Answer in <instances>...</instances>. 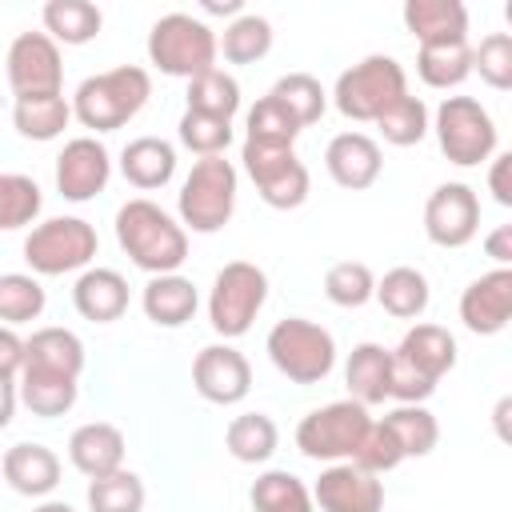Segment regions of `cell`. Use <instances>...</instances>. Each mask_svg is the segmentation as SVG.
Masks as SVG:
<instances>
[{
  "instance_id": "obj_32",
  "label": "cell",
  "mask_w": 512,
  "mask_h": 512,
  "mask_svg": "<svg viewBox=\"0 0 512 512\" xmlns=\"http://www.w3.org/2000/svg\"><path fill=\"white\" fill-rule=\"evenodd\" d=\"M416 72L428 88H460L472 76V44L468 40H440V44H420L416 52Z\"/></svg>"
},
{
  "instance_id": "obj_29",
  "label": "cell",
  "mask_w": 512,
  "mask_h": 512,
  "mask_svg": "<svg viewBox=\"0 0 512 512\" xmlns=\"http://www.w3.org/2000/svg\"><path fill=\"white\" fill-rule=\"evenodd\" d=\"M80 396V384L72 376H60V372H44V368H28L20 372V404L32 412V416H44V420H56L64 412H72Z\"/></svg>"
},
{
  "instance_id": "obj_45",
  "label": "cell",
  "mask_w": 512,
  "mask_h": 512,
  "mask_svg": "<svg viewBox=\"0 0 512 512\" xmlns=\"http://www.w3.org/2000/svg\"><path fill=\"white\" fill-rule=\"evenodd\" d=\"M176 136L196 156H224V148L232 144V120H216V116L184 108V116L176 124Z\"/></svg>"
},
{
  "instance_id": "obj_16",
  "label": "cell",
  "mask_w": 512,
  "mask_h": 512,
  "mask_svg": "<svg viewBox=\"0 0 512 512\" xmlns=\"http://www.w3.org/2000/svg\"><path fill=\"white\" fill-rule=\"evenodd\" d=\"M312 504L320 512H380L384 508V484L356 468L352 460L328 464L320 480L312 484Z\"/></svg>"
},
{
  "instance_id": "obj_10",
  "label": "cell",
  "mask_w": 512,
  "mask_h": 512,
  "mask_svg": "<svg viewBox=\"0 0 512 512\" xmlns=\"http://www.w3.org/2000/svg\"><path fill=\"white\" fill-rule=\"evenodd\" d=\"M372 416L364 404L356 400H332L324 408H312L300 424H296V448L308 460H328V464H344L352 460V452L360 448L364 432H368Z\"/></svg>"
},
{
  "instance_id": "obj_24",
  "label": "cell",
  "mask_w": 512,
  "mask_h": 512,
  "mask_svg": "<svg viewBox=\"0 0 512 512\" xmlns=\"http://www.w3.org/2000/svg\"><path fill=\"white\" fill-rule=\"evenodd\" d=\"M388 376H392V352L384 344H356L348 352V364H344V384H348V400L372 408V404H384L388 400Z\"/></svg>"
},
{
  "instance_id": "obj_21",
  "label": "cell",
  "mask_w": 512,
  "mask_h": 512,
  "mask_svg": "<svg viewBox=\"0 0 512 512\" xmlns=\"http://www.w3.org/2000/svg\"><path fill=\"white\" fill-rule=\"evenodd\" d=\"M392 356L440 384L456 368V336L440 324H412L404 332V340L392 348Z\"/></svg>"
},
{
  "instance_id": "obj_17",
  "label": "cell",
  "mask_w": 512,
  "mask_h": 512,
  "mask_svg": "<svg viewBox=\"0 0 512 512\" xmlns=\"http://www.w3.org/2000/svg\"><path fill=\"white\" fill-rule=\"evenodd\" d=\"M512 316V268H492L460 292V320L476 336H496Z\"/></svg>"
},
{
  "instance_id": "obj_18",
  "label": "cell",
  "mask_w": 512,
  "mask_h": 512,
  "mask_svg": "<svg viewBox=\"0 0 512 512\" xmlns=\"http://www.w3.org/2000/svg\"><path fill=\"white\" fill-rule=\"evenodd\" d=\"M324 168L328 176L348 188V192H364L380 180V168H384V152L380 144L368 136V132H340L328 140L324 148Z\"/></svg>"
},
{
  "instance_id": "obj_23",
  "label": "cell",
  "mask_w": 512,
  "mask_h": 512,
  "mask_svg": "<svg viewBox=\"0 0 512 512\" xmlns=\"http://www.w3.org/2000/svg\"><path fill=\"white\" fill-rule=\"evenodd\" d=\"M140 308L144 316L156 324V328H184L196 308H200V292L188 276L180 272H168V276H152L144 284V296H140Z\"/></svg>"
},
{
  "instance_id": "obj_20",
  "label": "cell",
  "mask_w": 512,
  "mask_h": 512,
  "mask_svg": "<svg viewBox=\"0 0 512 512\" xmlns=\"http://www.w3.org/2000/svg\"><path fill=\"white\" fill-rule=\"evenodd\" d=\"M72 304L92 324H112L128 312V280L116 268H84L72 284Z\"/></svg>"
},
{
  "instance_id": "obj_37",
  "label": "cell",
  "mask_w": 512,
  "mask_h": 512,
  "mask_svg": "<svg viewBox=\"0 0 512 512\" xmlns=\"http://www.w3.org/2000/svg\"><path fill=\"white\" fill-rule=\"evenodd\" d=\"M244 128H248L244 140H248V144H260V148H292L296 136L304 132V128L292 120V112H288L280 100H272V96H260V100L248 108Z\"/></svg>"
},
{
  "instance_id": "obj_33",
  "label": "cell",
  "mask_w": 512,
  "mask_h": 512,
  "mask_svg": "<svg viewBox=\"0 0 512 512\" xmlns=\"http://www.w3.org/2000/svg\"><path fill=\"white\" fill-rule=\"evenodd\" d=\"M248 500H252V512H316L312 488H308L300 476L284 472V468L260 472V476L252 480Z\"/></svg>"
},
{
  "instance_id": "obj_25",
  "label": "cell",
  "mask_w": 512,
  "mask_h": 512,
  "mask_svg": "<svg viewBox=\"0 0 512 512\" xmlns=\"http://www.w3.org/2000/svg\"><path fill=\"white\" fill-rule=\"evenodd\" d=\"M120 172L140 192L164 188L176 176V148L168 140H160V136H136L120 152Z\"/></svg>"
},
{
  "instance_id": "obj_50",
  "label": "cell",
  "mask_w": 512,
  "mask_h": 512,
  "mask_svg": "<svg viewBox=\"0 0 512 512\" xmlns=\"http://www.w3.org/2000/svg\"><path fill=\"white\" fill-rule=\"evenodd\" d=\"M484 252L496 260V268H508L512 264V224H500L484 236Z\"/></svg>"
},
{
  "instance_id": "obj_4",
  "label": "cell",
  "mask_w": 512,
  "mask_h": 512,
  "mask_svg": "<svg viewBox=\"0 0 512 512\" xmlns=\"http://www.w3.org/2000/svg\"><path fill=\"white\" fill-rule=\"evenodd\" d=\"M400 96H408L404 64L384 52H372V56L356 60L352 68H344L332 88V104L340 108V116L360 120V124H372Z\"/></svg>"
},
{
  "instance_id": "obj_43",
  "label": "cell",
  "mask_w": 512,
  "mask_h": 512,
  "mask_svg": "<svg viewBox=\"0 0 512 512\" xmlns=\"http://www.w3.org/2000/svg\"><path fill=\"white\" fill-rule=\"evenodd\" d=\"M372 124L380 128V136H384L388 144L412 148V144H420V140L428 136V108H424L420 96H400V100L388 104Z\"/></svg>"
},
{
  "instance_id": "obj_28",
  "label": "cell",
  "mask_w": 512,
  "mask_h": 512,
  "mask_svg": "<svg viewBox=\"0 0 512 512\" xmlns=\"http://www.w3.org/2000/svg\"><path fill=\"white\" fill-rule=\"evenodd\" d=\"M24 364L80 380V372H84V344L68 328H36L24 340Z\"/></svg>"
},
{
  "instance_id": "obj_42",
  "label": "cell",
  "mask_w": 512,
  "mask_h": 512,
  "mask_svg": "<svg viewBox=\"0 0 512 512\" xmlns=\"http://www.w3.org/2000/svg\"><path fill=\"white\" fill-rule=\"evenodd\" d=\"M88 512H144V480L128 468L88 480Z\"/></svg>"
},
{
  "instance_id": "obj_3",
  "label": "cell",
  "mask_w": 512,
  "mask_h": 512,
  "mask_svg": "<svg viewBox=\"0 0 512 512\" xmlns=\"http://www.w3.org/2000/svg\"><path fill=\"white\" fill-rule=\"evenodd\" d=\"M236 188H240V176L232 168V160L224 156H200L192 164V172L184 176L180 184V196H176V208H180V228L188 232H220L232 212H236Z\"/></svg>"
},
{
  "instance_id": "obj_5",
  "label": "cell",
  "mask_w": 512,
  "mask_h": 512,
  "mask_svg": "<svg viewBox=\"0 0 512 512\" xmlns=\"http://www.w3.org/2000/svg\"><path fill=\"white\" fill-rule=\"evenodd\" d=\"M264 352L276 364V372L288 376L292 384H320L336 368L332 332L324 324H316V320H304V316L276 320L268 340H264Z\"/></svg>"
},
{
  "instance_id": "obj_14",
  "label": "cell",
  "mask_w": 512,
  "mask_h": 512,
  "mask_svg": "<svg viewBox=\"0 0 512 512\" xmlns=\"http://www.w3.org/2000/svg\"><path fill=\"white\" fill-rule=\"evenodd\" d=\"M192 388L208 404H220V408L240 404L252 392V364L232 344H208L192 360Z\"/></svg>"
},
{
  "instance_id": "obj_15",
  "label": "cell",
  "mask_w": 512,
  "mask_h": 512,
  "mask_svg": "<svg viewBox=\"0 0 512 512\" xmlns=\"http://www.w3.org/2000/svg\"><path fill=\"white\" fill-rule=\"evenodd\" d=\"M112 180V156L96 136H76L56 156V192L72 204L100 196Z\"/></svg>"
},
{
  "instance_id": "obj_39",
  "label": "cell",
  "mask_w": 512,
  "mask_h": 512,
  "mask_svg": "<svg viewBox=\"0 0 512 512\" xmlns=\"http://www.w3.org/2000/svg\"><path fill=\"white\" fill-rule=\"evenodd\" d=\"M44 304H48V296L32 272H4L0 276V324L4 328L40 320Z\"/></svg>"
},
{
  "instance_id": "obj_7",
  "label": "cell",
  "mask_w": 512,
  "mask_h": 512,
  "mask_svg": "<svg viewBox=\"0 0 512 512\" xmlns=\"http://www.w3.org/2000/svg\"><path fill=\"white\" fill-rule=\"evenodd\" d=\"M96 248H100V236L80 216H52L24 236V260H28L32 276L84 272V268H92Z\"/></svg>"
},
{
  "instance_id": "obj_31",
  "label": "cell",
  "mask_w": 512,
  "mask_h": 512,
  "mask_svg": "<svg viewBox=\"0 0 512 512\" xmlns=\"http://www.w3.org/2000/svg\"><path fill=\"white\" fill-rule=\"evenodd\" d=\"M40 20H44V32L56 44H68V48L96 40V32L104 24V16L92 0H48L40 8Z\"/></svg>"
},
{
  "instance_id": "obj_53",
  "label": "cell",
  "mask_w": 512,
  "mask_h": 512,
  "mask_svg": "<svg viewBox=\"0 0 512 512\" xmlns=\"http://www.w3.org/2000/svg\"><path fill=\"white\" fill-rule=\"evenodd\" d=\"M32 512H76L72 504H64V500H44V504H36Z\"/></svg>"
},
{
  "instance_id": "obj_30",
  "label": "cell",
  "mask_w": 512,
  "mask_h": 512,
  "mask_svg": "<svg viewBox=\"0 0 512 512\" xmlns=\"http://www.w3.org/2000/svg\"><path fill=\"white\" fill-rule=\"evenodd\" d=\"M276 444H280V428L264 412H240L224 428V448L240 464H264V460H272Z\"/></svg>"
},
{
  "instance_id": "obj_2",
  "label": "cell",
  "mask_w": 512,
  "mask_h": 512,
  "mask_svg": "<svg viewBox=\"0 0 512 512\" xmlns=\"http://www.w3.org/2000/svg\"><path fill=\"white\" fill-rule=\"evenodd\" d=\"M148 96H152V76L140 64H120L80 80L72 96V116L92 132H116L148 104Z\"/></svg>"
},
{
  "instance_id": "obj_35",
  "label": "cell",
  "mask_w": 512,
  "mask_h": 512,
  "mask_svg": "<svg viewBox=\"0 0 512 512\" xmlns=\"http://www.w3.org/2000/svg\"><path fill=\"white\" fill-rule=\"evenodd\" d=\"M216 48L224 52L228 64H256L272 52V24L256 12H240L220 36H216Z\"/></svg>"
},
{
  "instance_id": "obj_8",
  "label": "cell",
  "mask_w": 512,
  "mask_h": 512,
  "mask_svg": "<svg viewBox=\"0 0 512 512\" xmlns=\"http://www.w3.org/2000/svg\"><path fill=\"white\" fill-rule=\"evenodd\" d=\"M428 128H436V144L456 168H476L496 156V120L472 96H444Z\"/></svg>"
},
{
  "instance_id": "obj_12",
  "label": "cell",
  "mask_w": 512,
  "mask_h": 512,
  "mask_svg": "<svg viewBox=\"0 0 512 512\" xmlns=\"http://www.w3.org/2000/svg\"><path fill=\"white\" fill-rule=\"evenodd\" d=\"M240 160H244V172L252 176V184L268 208L288 212V208H300L308 200V168L296 156V148H260V144L244 140Z\"/></svg>"
},
{
  "instance_id": "obj_51",
  "label": "cell",
  "mask_w": 512,
  "mask_h": 512,
  "mask_svg": "<svg viewBox=\"0 0 512 512\" xmlns=\"http://www.w3.org/2000/svg\"><path fill=\"white\" fill-rule=\"evenodd\" d=\"M16 400H20V392H16V380H4V376H0V428H8V424H12Z\"/></svg>"
},
{
  "instance_id": "obj_49",
  "label": "cell",
  "mask_w": 512,
  "mask_h": 512,
  "mask_svg": "<svg viewBox=\"0 0 512 512\" xmlns=\"http://www.w3.org/2000/svg\"><path fill=\"white\" fill-rule=\"evenodd\" d=\"M20 372H24V340L16 336V328L0 324V376L16 380Z\"/></svg>"
},
{
  "instance_id": "obj_26",
  "label": "cell",
  "mask_w": 512,
  "mask_h": 512,
  "mask_svg": "<svg viewBox=\"0 0 512 512\" xmlns=\"http://www.w3.org/2000/svg\"><path fill=\"white\" fill-rule=\"evenodd\" d=\"M400 16L420 44L468 40V8L460 0H408Z\"/></svg>"
},
{
  "instance_id": "obj_11",
  "label": "cell",
  "mask_w": 512,
  "mask_h": 512,
  "mask_svg": "<svg viewBox=\"0 0 512 512\" xmlns=\"http://www.w3.org/2000/svg\"><path fill=\"white\" fill-rule=\"evenodd\" d=\"M4 76H8V88H12L16 100L60 96V88H64V56H60V44L48 32H20L8 44Z\"/></svg>"
},
{
  "instance_id": "obj_6",
  "label": "cell",
  "mask_w": 512,
  "mask_h": 512,
  "mask_svg": "<svg viewBox=\"0 0 512 512\" xmlns=\"http://www.w3.org/2000/svg\"><path fill=\"white\" fill-rule=\"evenodd\" d=\"M216 32L192 16V12H168L148 32V60L164 76L192 80L208 68H216Z\"/></svg>"
},
{
  "instance_id": "obj_48",
  "label": "cell",
  "mask_w": 512,
  "mask_h": 512,
  "mask_svg": "<svg viewBox=\"0 0 512 512\" xmlns=\"http://www.w3.org/2000/svg\"><path fill=\"white\" fill-rule=\"evenodd\" d=\"M488 192L500 208H512V152H496L488 160Z\"/></svg>"
},
{
  "instance_id": "obj_22",
  "label": "cell",
  "mask_w": 512,
  "mask_h": 512,
  "mask_svg": "<svg viewBox=\"0 0 512 512\" xmlns=\"http://www.w3.org/2000/svg\"><path fill=\"white\" fill-rule=\"evenodd\" d=\"M0 472L12 492L40 500L60 484V456L44 444H12L0 460Z\"/></svg>"
},
{
  "instance_id": "obj_27",
  "label": "cell",
  "mask_w": 512,
  "mask_h": 512,
  "mask_svg": "<svg viewBox=\"0 0 512 512\" xmlns=\"http://www.w3.org/2000/svg\"><path fill=\"white\" fill-rule=\"evenodd\" d=\"M372 300H380V308L396 320H416V316H424V308L432 300V288H428V276L420 268L396 264L376 280Z\"/></svg>"
},
{
  "instance_id": "obj_9",
  "label": "cell",
  "mask_w": 512,
  "mask_h": 512,
  "mask_svg": "<svg viewBox=\"0 0 512 512\" xmlns=\"http://www.w3.org/2000/svg\"><path fill=\"white\" fill-rule=\"evenodd\" d=\"M268 300V276L252 260H228L208 292V324L216 336L236 340L252 328L256 312Z\"/></svg>"
},
{
  "instance_id": "obj_38",
  "label": "cell",
  "mask_w": 512,
  "mask_h": 512,
  "mask_svg": "<svg viewBox=\"0 0 512 512\" xmlns=\"http://www.w3.org/2000/svg\"><path fill=\"white\" fill-rule=\"evenodd\" d=\"M384 424H388V432L396 436L404 460H408V456H428V452L436 448V440H440V424H436V416H432L424 404H396V408L384 416Z\"/></svg>"
},
{
  "instance_id": "obj_41",
  "label": "cell",
  "mask_w": 512,
  "mask_h": 512,
  "mask_svg": "<svg viewBox=\"0 0 512 512\" xmlns=\"http://www.w3.org/2000/svg\"><path fill=\"white\" fill-rule=\"evenodd\" d=\"M44 208L40 184L24 172H0V232H16L32 224Z\"/></svg>"
},
{
  "instance_id": "obj_52",
  "label": "cell",
  "mask_w": 512,
  "mask_h": 512,
  "mask_svg": "<svg viewBox=\"0 0 512 512\" xmlns=\"http://www.w3.org/2000/svg\"><path fill=\"white\" fill-rule=\"evenodd\" d=\"M204 12H212V16H232V20H236V16H240V0H224V4H220V0H204Z\"/></svg>"
},
{
  "instance_id": "obj_13",
  "label": "cell",
  "mask_w": 512,
  "mask_h": 512,
  "mask_svg": "<svg viewBox=\"0 0 512 512\" xmlns=\"http://www.w3.org/2000/svg\"><path fill=\"white\" fill-rule=\"evenodd\" d=\"M480 232V196L464 180L436 184L424 200V236L436 248H464Z\"/></svg>"
},
{
  "instance_id": "obj_19",
  "label": "cell",
  "mask_w": 512,
  "mask_h": 512,
  "mask_svg": "<svg viewBox=\"0 0 512 512\" xmlns=\"http://www.w3.org/2000/svg\"><path fill=\"white\" fill-rule=\"evenodd\" d=\"M68 460L76 472H84L88 480L96 476H108V472H120L124 468V432L108 420H92V424H80L72 436H68Z\"/></svg>"
},
{
  "instance_id": "obj_40",
  "label": "cell",
  "mask_w": 512,
  "mask_h": 512,
  "mask_svg": "<svg viewBox=\"0 0 512 512\" xmlns=\"http://www.w3.org/2000/svg\"><path fill=\"white\" fill-rule=\"evenodd\" d=\"M268 96L280 100V104L292 112V120H296L300 128L316 124V120L324 116V108H328V92H324V84H320L316 76H308V72H288V76H280V80L272 84Z\"/></svg>"
},
{
  "instance_id": "obj_1",
  "label": "cell",
  "mask_w": 512,
  "mask_h": 512,
  "mask_svg": "<svg viewBox=\"0 0 512 512\" xmlns=\"http://www.w3.org/2000/svg\"><path fill=\"white\" fill-rule=\"evenodd\" d=\"M116 244L148 276H168L188 260V232L160 204H152L144 196L120 204V212H116Z\"/></svg>"
},
{
  "instance_id": "obj_47",
  "label": "cell",
  "mask_w": 512,
  "mask_h": 512,
  "mask_svg": "<svg viewBox=\"0 0 512 512\" xmlns=\"http://www.w3.org/2000/svg\"><path fill=\"white\" fill-rule=\"evenodd\" d=\"M352 464H356V468H364V472H372V476L392 472L396 464H404V452H400V444H396V436L388 432V424H384V420H372V424H368V432H364L360 448L352 452Z\"/></svg>"
},
{
  "instance_id": "obj_46",
  "label": "cell",
  "mask_w": 512,
  "mask_h": 512,
  "mask_svg": "<svg viewBox=\"0 0 512 512\" xmlns=\"http://www.w3.org/2000/svg\"><path fill=\"white\" fill-rule=\"evenodd\" d=\"M472 72H480V80L496 92L512 88V36L508 32H488L476 48H472Z\"/></svg>"
},
{
  "instance_id": "obj_36",
  "label": "cell",
  "mask_w": 512,
  "mask_h": 512,
  "mask_svg": "<svg viewBox=\"0 0 512 512\" xmlns=\"http://www.w3.org/2000/svg\"><path fill=\"white\" fill-rule=\"evenodd\" d=\"M188 108L216 116V120H232L240 112V84L232 72L224 68H208L200 76L188 80Z\"/></svg>"
},
{
  "instance_id": "obj_44",
  "label": "cell",
  "mask_w": 512,
  "mask_h": 512,
  "mask_svg": "<svg viewBox=\"0 0 512 512\" xmlns=\"http://www.w3.org/2000/svg\"><path fill=\"white\" fill-rule=\"evenodd\" d=\"M372 292H376V276L360 260H340L324 272V296L336 308H364L372 300Z\"/></svg>"
},
{
  "instance_id": "obj_34",
  "label": "cell",
  "mask_w": 512,
  "mask_h": 512,
  "mask_svg": "<svg viewBox=\"0 0 512 512\" xmlns=\"http://www.w3.org/2000/svg\"><path fill=\"white\" fill-rule=\"evenodd\" d=\"M72 120V104L64 96H36V100H16L12 104V124L24 140H36V144H48L56 136H64Z\"/></svg>"
}]
</instances>
